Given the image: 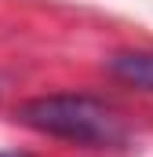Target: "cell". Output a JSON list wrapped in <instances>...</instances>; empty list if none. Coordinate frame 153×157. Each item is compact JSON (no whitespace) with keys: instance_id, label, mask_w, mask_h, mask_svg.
Wrapping results in <instances>:
<instances>
[{"instance_id":"obj_1","label":"cell","mask_w":153,"mask_h":157,"mask_svg":"<svg viewBox=\"0 0 153 157\" xmlns=\"http://www.w3.org/2000/svg\"><path fill=\"white\" fill-rule=\"evenodd\" d=\"M18 124L33 128L40 135H55L80 146H120L124 121L113 106L91 95H40L15 110Z\"/></svg>"},{"instance_id":"obj_2","label":"cell","mask_w":153,"mask_h":157,"mask_svg":"<svg viewBox=\"0 0 153 157\" xmlns=\"http://www.w3.org/2000/svg\"><path fill=\"white\" fill-rule=\"evenodd\" d=\"M106 66L117 80L139 91H153V51H117Z\"/></svg>"},{"instance_id":"obj_3","label":"cell","mask_w":153,"mask_h":157,"mask_svg":"<svg viewBox=\"0 0 153 157\" xmlns=\"http://www.w3.org/2000/svg\"><path fill=\"white\" fill-rule=\"evenodd\" d=\"M0 157H26V154H0Z\"/></svg>"}]
</instances>
